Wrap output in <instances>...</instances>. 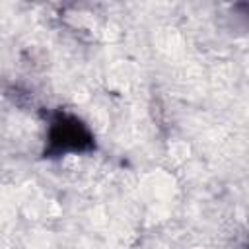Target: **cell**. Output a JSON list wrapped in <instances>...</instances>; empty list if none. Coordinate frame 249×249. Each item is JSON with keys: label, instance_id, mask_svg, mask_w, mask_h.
I'll return each mask as SVG.
<instances>
[{"label": "cell", "instance_id": "1", "mask_svg": "<svg viewBox=\"0 0 249 249\" xmlns=\"http://www.w3.org/2000/svg\"><path fill=\"white\" fill-rule=\"evenodd\" d=\"M95 150V136L74 113L56 109L49 113L43 158L56 160L68 154H89Z\"/></svg>", "mask_w": 249, "mask_h": 249}]
</instances>
